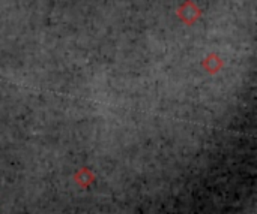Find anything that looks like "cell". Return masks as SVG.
Listing matches in <instances>:
<instances>
[{
    "mask_svg": "<svg viewBox=\"0 0 257 214\" xmlns=\"http://www.w3.org/2000/svg\"><path fill=\"white\" fill-rule=\"evenodd\" d=\"M74 180L78 186H81L83 189L89 188L93 182H95V174L89 170V168H81L74 174Z\"/></svg>",
    "mask_w": 257,
    "mask_h": 214,
    "instance_id": "cell-3",
    "label": "cell"
},
{
    "mask_svg": "<svg viewBox=\"0 0 257 214\" xmlns=\"http://www.w3.org/2000/svg\"><path fill=\"white\" fill-rule=\"evenodd\" d=\"M202 68L205 72H208L209 75H217L223 68H224V62L223 57L218 52H209L203 60H202Z\"/></svg>",
    "mask_w": 257,
    "mask_h": 214,
    "instance_id": "cell-2",
    "label": "cell"
},
{
    "mask_svg": "<svg viewBox=\"0 0 257 214\" xmlns=\"http://www.w3.org/2000/svg\"><path fill=\"white\" fill-rule=\"evenodd\" d=\"M203 12L200 9V6L194 2V0H185L178 9H176V16L181 22H184L185 26H194L200 18H202Z\"/></svg>",
    "mask_w": 257,
    "mask_h": 214,
    "instance_id": "cell-1",
    "label": "cell"
}]
</instances>
